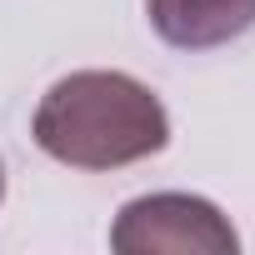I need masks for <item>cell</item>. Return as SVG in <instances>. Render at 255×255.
<instances>
[{
  "label": "cell",
  "mask_w": 255,
  "mask_h": 255,
  "mask_svg": "<svg viewBox=\"0 0 255 255\" xmlns=\"http://www.w3.org/2000/svg\"><path fill=\"white\" fill-rule=\"evenodd\" d=\"M170 140L165 105L120 70H75L55 80L35 110V145L75 170L135 165Z\"/></svg>",
  "instance_id": "obj_1"
},
{
  "label": "cell",
  "mask_w": 255,
  "mask_h": 255,
  "mask_svg": "<svg viewBox=\"0 0 255 255\" xmlns=\"http://www.w3.org/2000/svg\"><path fill=\"white\" fill-rule=\"evenodd\" d=\"M110 245L120 255H230V220L200 195H145L120 210Z\"/></svg>",
  "instance_id": "obj_2"
},
{
  "label": "cell",
  "mask_w": 255,
  "mask_h": 255,
  "mask_svg": "<svg viewBox=\"0 0 255 255\" xmlns=\"http://www.w3.org/2000/svg\"><path fill=\"white\" fill-rule=\"evenodd\" d=\"M150 25L175 50H215L255 25V0H150Z\"/></svg>",
  "instance_id": "obj_3"
},
{
  "label": "cell",
  "mask_w": 255,
  "mask_h": 255,
  "mask_svg": "<svg viewBox=\"0 0 255 255\" xmlns=\"http://www.w3.org/2000/svg\"><path fill=\"white\" fill-rule=\"evenodd\" d=\"M0 195H5V170H0Z\"/></svg>",
  "instance_id": "obj_4"
}]
</instances>
